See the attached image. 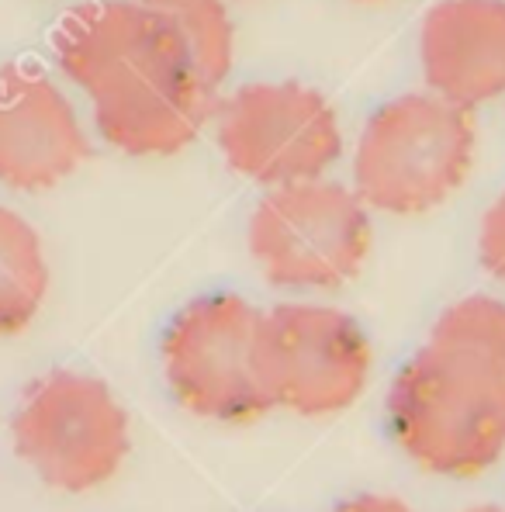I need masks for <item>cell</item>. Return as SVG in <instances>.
<instances>
[{"label":"cell","mask_w":505,"mask_h":512,"mask_svg":"<svg viewBox=\"0 0 505 512\" xmlns=\"http://www.w3.org/2000/svg\"><path fill=\"white\" fill-rule=\"evenodd\" d=\"M56 63L94 104L97 132L128 156H173L215 115L191 42L139 0L77 7L56 32Z\"/></svg>","instance_id":"1"},{"label":"cell","mask_w":505,"mask_h":512,"mask_svg":"<svg viewBox=\"0 0 505 512\" xmlns=\"http://www.w3.org/2000/svg\"><path fill=\"white\" fill-rule=\"evenodd\" d=\"M388 429L422 471L474 478L505 454V374L478 353L429 336L391 381Z\"/></svg>","instance_id":"2"},{"label":"cell","mask_w":505,"mask_h":512,"mask_svg":"<svg viewBox=\"0 0 505 512\" xmlns=\"http://www.w3.org/2000/svg\"><path fill=\"white\" fill-rule=\"evenodd\" d=\"M471 156V108L440 94H402L381 104L360 132L357 198L388 215L429 212L464 184Z\"/></svg>","instance_id":"3"},{"label":"cell","mask_w":505,"mask_h":512,"mask_svg":"<svg viewBox=\"0 0 505 512\" xmlns=\"http://www.w3.org/2000/svg\"><path fill=\"white\" fill-rule=\"evenodd\" d=\"M14 454L42 485L84 495L108 485L132 450L128 412L94 374L49 371L28 384L11 419Z\"/></svg>","instance_id":"4"},{"label":"cell","mask_w":505,"mask_h":512,"mask_svg":"<svg viewBox=\"0 0 505 512\" xmlns=\"http://www.w3.org/2000/svg\"><path fill=\"white\" fill-rule=\"evenodd\" d=\"M250 253L274 288H343L371 253V215L357 191L333 180L274 187L250 215Z\"/></svg>","instance_id":"5"},{"label":"cell","mask_w":505,"mask_h":512,"mask_svg":"<svg viewBox=\"0 0 505 512\" xmlns=\"http://www.w3.org/2000/svg\"><path fill=\"white\" fill-rule=\"evenodd\" d=\"M260 319V308L229 291L201 295L173 315L163 333V371L187 412L239 426L274 409L256 371Z\"/></svg>","instance_id":"6"},{"label":"cell","mask_w":505,"mask_h":512,"mask_svg":"<svg viewBox=\"0 0 505 512\" xmlns=\"http://www.w3.org/2000/svg\"><path fill=\"white\" fill-rule=\"evenodd\" d=\"M374 350L364 326L343 308L288 301L260 319L256 371L274 409L333 416L364 395Z\"/></svg>","instance_id":"7"},{"label":"cell","mask_w":505,"mask_h":512,"mask_svg":"<svg viewBox=\"0 0 505 512\" xmlns=\"http://www.w3.org/2000/svg\"><path fill=\"white\" fill-rule=\"evenodd\" d=\"M215 135L225 163L267 187L322 177L343 153L336 111L295 80L239 87L215 104Z\"/></svg>","instance_id":"8"},{"label":"cell","mask_w":505,"mask_h":512,"mask_svg":"<svg viewBox=\"0 0 505 512\" xmlns=\"http://www.w3.org/2000/svg\"><path fill=\"white\" fill-rule=\"evenodd\" d=\"M90 156L87 132L42 70H0V184L11 191H45L66 180Z\"/></svg>","instance_id":"9"},{"label":"cell","mask_w":505,"mask_h":512,"mask_svg":"<svg viewBox=\"0 0 505 512\" xmlns=\"http://www.w3.org/2000/svg\"><path fill=\"white\" fill-rule=\"evenodd\" d=\"M419 59L433 94L478 108L505 94V0H440L419 35Z\"/></svg>","instance_id":"10"},{"label":"cell","mask_w":505,"mask_h":512,"mask_svg":"<svg viewBox=\"0 0 505 512\" xmlns=\"http://www.w3.org/2000/svg\"><path fill=\"white\" fill-rule=\"evenodd\" d=\"M49 291L42 239L18 212L0 205V336L32 326Z\"/></svg>","instance_id":"11"},{"label":"cell","mask_w":505,"mask_h":512,"mask_svg":"<svg viewBox=\"0 0 505 512\" xmlns=\"http://www.w3.org/2000/svg\"><path fill=\"white\" fill-rule=\"evenodd\" d=\"M139 4L160 11L191 42L194 59L211 87H222L232 70V18L225 11V0H139Z\"/></svg>","instance_id":"12"},{"label":"cell","mask_w":505,"mask_h":512,"mask_svg":"<svg viewBox=\"0 0 505 512\" xmlns=\"http://www.w3.org/2000/svg\"><path fill=\"white\" fill-rule=\"evenodd\" d=\"M478 256L492 277L505 281V191L488 205L478 232Z\"/></svg>","instance_id":"13"},{"label":"cell","mask_w":505,"mask_h":512,"mask_svg":"<svg viewBox=\"0 0 505 512\" xmlns=\"http://www.w3.org/2000/svg\"><path fill=\"white\" fill-rule=\"evenodd\" d=\"M333 512H416L409 502L395 499V495H384V492H364L357 499H346L339 502Z\"/></svg>","instance_id":"14"},{"label":"cell","mask_w":505,"mask_h":512,"mask_svg":"<svg viewBox=\"0 0 505 512\" xmlns=\"http://www.w3.org/2000/svg\"><path fill=\"white\" fill-rule=\"evenodd\" d=\"M464 512H505L502 506H474V509H464Z\"/></svg>","instance_id":"15"}]
</instances>
